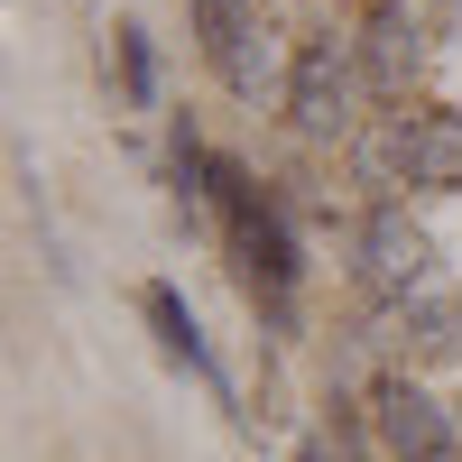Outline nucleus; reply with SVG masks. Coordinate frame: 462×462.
Here are the masks:
<instances>
[{
    "instance_id": "obj_1",
    "label": "nucleus",
    "mask_w": 462,
    "mask_h": 462,
    "mask_svg": "<svg viewBox=\"0 0 462 462\" xmlns=\"http://www.w3.org/2000/svg\"><path fill=\"white\" fill-rule=\"evenodd\" d=\"M213 222H222V250H231V268H241L259 324L296 333V287H305V222H296V204L259 167L222 158L213 167Z\"/></svg>"
},
{
    "instance_id": "obj_2",
    "label": "nucleus",
    "mask_w": 462,
    "mask_h": 462,
    "mask_svg": "<svg viewBox=\"0 0 462 462\" xmlns=\"http://www.w3.org/2000/svg\"><path fill=\"white\" fill-rule=\"evenodd\" d=\"M361 56H352V37H333V28H315V37H296L287 47V93H278V111H287V130L296 139H352L370 111H361Z\"/></svg>"
},
{
    "instance_id": "obj_3",
    "label": "nucleus",
    "mask_w": 462,
    "mask_h": 462,
    "mask_svg": "<svg viewBox=\"0 0 462 462\" xmlns=\"http://www.w3.org/2000/svg\"><path fill=\"white\" fill-rule=\"evenodd\" d=\"M426 278H435V241H426V222H416L407 204H370L361 222H352V287L389 315V305H407V296H426Z\"/></svg>"
},
{
    "instance_id": "obj_4",
    "label": "nucleus",
    "mask_w": 462,
    "mask_h": 462,
    "mask_svg": "<svg viewBox=\"0 0 462 462\" xmlns=\"http://www.w3.org/2000/svg\"><path fill=\"white\" fill-rule=\"evenodd\" d=\"M370 435H379L389 462H462V407H444L416 370H379Z\"/></svg>"
},
{
    "instance_id": "obj_5",
    "label": "nucleus",
    "mask_w": 462,
    "mask_h": 462,
    "mask_svg": "<svg viewBox=\"0 0 462 462\" xmlns=\"http://www.w3.org/2000/svg\"><path fill=\"white\" fill-rule=\"evenodd\" d=\"M352 56H361L370 102H407V93H416V74H426V10H416V0H370V10H361V37H352Z\"/></svg>"
},
{
    "instance_id": "obj_6",
    "label": "nucleus",
    "mask_w": 462,
    "mask_h": 462,
    "mask_svg": "<svg viewBox=\"0 0 462 462\" xmlns=\"http://www.w3.org/2000/svg\"><path fill=\"white\" fill-rule=\"evenodd\" d=\"M139 315H148V333H158V352L176 361V370H195L204 379V389L222 398V407H241V389H231V370H222V352H213V342H204V324H195V305H185L167 278H148L139 287Z\"/></svg>"
},
{
    "instance_id": "obj_7",
    "label": "nucleus",
    "mask_w": 462,
    "mask_h": 462,
    "mask_svg": "<svg viewBox=\"0 0 462 462\" xmlns=\"http://www.w3.org/2000/svg\"><path fill=\"white\" fill-rule=\"evenodd\" d=\"M407 158H416V111H370V121L342 139V167H352V185L370 204H398Z\"/></svg>"
},
{
    "instance_id": "obj_8",
    "label": "nucleus",
    "mask_w": 462,
    "mask_h": 462,
    "mask_svg": "<svg viewBox=\"0 0 462 462\" xmlns=\"http://www.w3.org/2000/svg\"><path fill=\"white\" fill-rule=\"evenodd\" d=\"M462 352V305L453 296H407L389 305V370H416V361H453Z\"/></svg>"
},
{
    "instance_id": "obj_9",
    "label": "nucleus",
    "mask_w": 462,
    "mask_h": 462,
    "mask_svg": "<svg viewBox=\"0 0 462 462\" xmlns=\"http://www.w3.org/2000/svg\"><path fill=\"white\" fill-rule=\"evenodd\" d=\"M407 185H416V195H462V102H426V111H416Z\"/></svg>"
},
{
    "instance_id": "obj_10",
    "label": "nucleus",
    "mask_w": 462,
    "mask_h": 462,
    "mask_svg": "<svg viewBox=\"0 0 462 462\" xmlns=\"http://www.w3.org/2000/svg\"><path fill=\"white\" fill-rule=\"evenodd\" d=\"M213 167H222V158L204 148V130L176 111V121H167V195H176L185 222H213Z\"/></svg>"
},
{
    "instance_id": "obj_11",
    "label": "nucleus",
    "mask_w": 462,
    "mask_h": 462,
    "mask_svg": "<svg viewBox=\"0 0 462 462\" xmlns=\"http://www.w3.org/2000/svg\"><path fill=\"white\" fill-rule=\"evenodd\" d=\"M111 65H121L130 111H158V47H148V28H139V19H121V28H111Z\"/></svg>"
},
{
    "instance_id": "obj_12",
    "label": "nucleus",
    "mask_w": 462,
    "mask_h": 462,
    "mask_svg": "<svg viewBox=\"0 0 462 462\" xmlns=\"http://www.w3.org/2000/svg\"><path fill=\"white\" fill-rule=\"evenodd\" d=\"M296 462H333V453H324V444H296Z\"/></svg>"
}]
</instances>
